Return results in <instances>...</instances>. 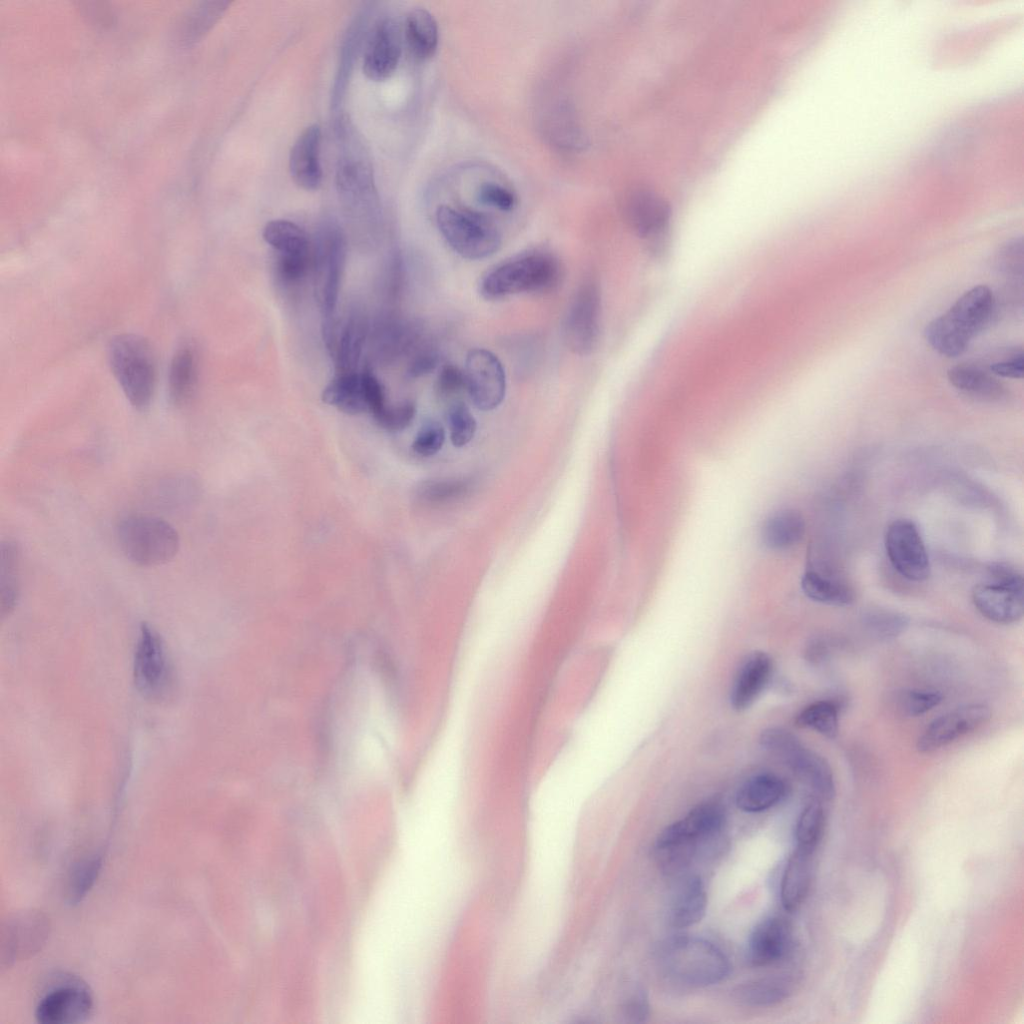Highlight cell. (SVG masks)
<instances>
[{
	"label": "cell",
	"instance_id": "1",
	"mask_svg": "<svg viewBox=\"0 0 1024 1024\" xmlns=\"http://www.w3.org/2000/svg\"><path fill=\"white\" fill-rule=\"evenodd\" d=\"M996 311V300L986 285L964 292L943 314L930 321L924 336L939 354L954 358L963 354L970 342L984 330Z\"/></svg>",
	"mask_w": 1024,
	"mask_h": 1024
},
{
	"label": "cell",
	"instance_id": "2",
	"mask_svg": "<svg viewBox=\"0 0 1024 1024\" xmlns=\"http://www.w3.org/2000/svg\"><path fill=\"white\" fill-rule=\"evenodd\" d=\"M658 962L669 980L692 988L721 982L731 968L729 960L717 946L687 935L665 940L658 950Z\"/></svg>",
	"mask_w": 1024,
	"mask_h": 1024
},
{
	"label": "cell",
	"instance_id": "3",
	"mask_svg": "<svg viewBox=\"0 0 1024 1024\" xmlns=\"http://www.w3.org/2000/svg\"><path fill=\"white\" fill-rule=\"evenodd\" d=\"M561 266L550 252L532 250L506 259L487 270L478 290L488 300L524 292H543L559 282Z\"/></svg>",
	"mask_w": 1024,
	"mask_h": 1024
},
{
	"label": "cell",
	"instance_id": "4",
	"mask_svg": "<svg viewBox=\"0 0 1024 1024\" xmlns=\"http://www.w3.org/2000/svg\"><path fill=\"white\" fill-rule=\"evenodd\" d=\"M437 227L446 243L461 257L480 260L495 254L501 246V234L495 222L478 211L440 205L436 210Z\"/></svg>",
	"mask_w": 1024,
	"mask_h": 1024
},
{
	"label": "cell",
	"instance_id": "5",
	"mask_svg": "<svg viewBox=\"0 0 1024 1024\" xmlns=\"http://www.w3.org/2000/svg\"><path fill=\"white\" fill-rule=\"evenodd\" d=\"M108 356L112 372L129 402L137 409L148 406L156 374L149 343L137 335H118L110 343Z\"/></svg>",
	"mask_w": 1024,
	"mask_h": 1024
},
{
	"label": "cell",
	"instance_id": "6",
	"mask_svg": "<svg viewBox=\"0 0 1024 1024\" xmlns=\"http://www.w3.org/2000/svg\"><path fill=\"white\" fill-rule=\"evenodd\" d=\"M761 747L779 758L816 795L830 801L835 796V781L829 763L818 753L805 747L790 731L779 727L764 729L759 736Z\"/></svg>",
	"mask_w": 1024,
	"mask_h": 1024
},
{
	"label": "cell",
	"instance_id": "7",
	"mask_svg": "<svg viewBox=\"0 0 1024 1024\" xmlns=\"http://www.w3.org/2000/svg\"><path fill=\"white\" fill-rule=\"evenodd\" d=\"M124 555L135 564L156 566L170 561L179 549L177 531L166 521L150 516H131L117 527Z\"/></svg>",
	"mask_w": 1024,
	"mask_h": 1024
},
{
	"label": "cell",
	"instance_id": "8",
	"mask_svg": "<svg viewBox=\"0 0 1024 1024\" xmlns=\"http://www.w3.org/2000/svg\"><path fill=\"white\" fill-rule=\"evenodd\" d=\"M344 235L335 223L320 228L314 246L313 269L315 294L325 323L334 321L340 284L345 265Z\"/></svg>",
	"mask_w": 1024,
	"mask_h": 1024
},
{
	"label": "cell",
	"instance_id": "9",
	"mask_svg": "<svg viewBox=\"0 0 1024 1024\" xmlns=\"http://www.w3.org/2000/svg\"><path fill=\"white\" fill-rule=\"evenodd\" d=\"M133 676L137 690L150 701H166L174 691V674L165 646L159 634L147 624L140 627Z\"/></svg>",
	"mask_w": 1024,
	"mask_h": 1024
},
{
	"label": "cell",
	"instance_id": "10",
	"mask_svg": "<svg viewBox=\"0 0 1024 1024\" xmlns=\"http://www.w3.org/2000/svg\"><path fill=\"white\" fill-rule=\"evenodd\" d=\"M1024 582L1014 567H1005L972 591V601L982 616L998 624L1019 621L1024 612Z\"/></svg>",
	"mask_w": 1024,
	"mask_h": 1024
},
{
	"label": "cell",
	"instance_id": "11",
	"mask_svg": "<svg viewBox=\"0 0 1024 1024\" xmlns=\"http://www.w3.org/2000/svg\"><path fill=\"white\" fill-rule=\"evenodd\" d=\"M601 295L593 281L584 282L569 306L564 337L570 350L588 355L596 347L600 333Z\"/></svg>",
	"mask_w": 1024,
	"mask_h": 1024
},
{
	"label": "cell",
	"instance_id": "12",
	"mask_svg": "<svg viewBox=\"0 0 1024 1024\" xmlns=\"http://www.w3.org/2000/svg\"><path fill=\"white\" fill-rule=\"evenodd\" d=\"M887 557L893 568L904 578L921 582L930 575V561L918 527L908 519H897L887 527L885 538Z\"/></svg>",
	"mask_w": 1024,
	"mask_h": 1024
},
{
	"label": "cell",
	"instance_id": "13",
	"mask_svg": "<svg viewBox=\"0 0 1024 1024\" xmlns=\"http://www.w3.org/2000/svg\"><path fill=\"white\" fill-rule=\"evenodd\" d=\"M466 391L481 411H491L504 400L506 374L499 358L484 348H473L465 360Z\"/></svg>",
	"mask_w": 1024,
	"mask_h": 1024
},
{
	"label": "cell",
	"instance_id": "14",
	"mask_svg": "<svg viewBox=\"0 0 1024 1024\" xmlns=\"http://www.w3.org/2000/svg\"><path fill=\"white\" fill-rule=\"evenodd\" d=\"M725 824V810L716 801L695 806L682 819L667 826L657 837L655 849L678 844H694L703 851L719 836Z\"/></svg>",
	"mask_w": 1024,
	"mask_h": 1024
},
{
	"label": "cell",
	"instance_id": "15",
	"mask_svg": "<svg viewBox=\"0 0 1024 1024\" xmlns=\"http://www.w3.org/2000/svg\"><path fill=\"white\" fill-rule=\"evenodd\" d=\"M49 931V919L40 911L25 910L11 915L2 930V963L12 964L33 956L45 944Z\"/></svg>",
	"mask_w": 1024,
	"mask_h": 1024
},
{
	"label": "cell",
	"instance_id": "16",
	"mask_svg": "<svg viewBox=\"0 0 1024 1024\" xmlns=\"http://www.w3.org/2000/svg\"><path fill=\"white\" fill-rule=\"evenodd\" d=\"M991 717L990 708L983 703L958 707L934 719L917 740V750L929 753L947 746L972 732Z\"/></svg>",
	"mask_w": 1024,
	"mask_h": 1024
},
{
	"label": "cell",
	"instance_id": "17",
	"mask_svg": "<svg viewBox=\"0 0 1024 1024\" xmlns=\"http://www.w3.org/2000/svg\"><path fill=\"white\" fill-rule=\"evenodd\" d=\"M94 1006L91 992L83 984L67 983L53 988L39 1001L35 1017L41 1024H73L84 1021Z\"/></svg>",
	"mask_w": 1024,
	"mask_h": 1024
},
{
	"label": "cell",
	"instance_id": "18",
	"mask_svg": "<svg viewBox=\"0 0 1024 1024\" xmlns=\"http://www.w3.org/2000/svg\"><path fill=\"white\" fill-rule=\"evenodd\" d=\"M401 34L392 19H382L373 28L363 56V73L373 81H384L397 68L401 56Z\"/></svg>",
	"mask_w": 1024,
	"mask_h": 1024
},
{
	"label": "cell",
	"instance_id": "19",
	"mask_svg": "<svg viewBox=\"0 0 1024 1024\" xmlns=\"http://www.w3.org/2000/svg\"><path fill=\"white\" fill-rule=\"evenodd\" d=\"M321 129L318 124L306 127L294 142L289 155L292 180L307 191L317 190L322 183L320 163Z\"/></svg>",
	"mask_w": 1024,
	"mask_h": 1024
},
{
	"label": "cell",
	"instance_id": "20",
	"mask_svg": "<svg viewBox=\"0 0 1024 1024\" xmlns=\"http://www.w3.org/2000/svg\"><path fill=\"white\" fill-rule=\"evenodd\" d=\"M791 946L788 924L778 917L767 918L757 924L750 935L747 960L754 967L768 966L785 958Z\"/></svg>",
	"mask_w": 1024,
	"mask_h": 1024
},
{
	"label": "cell",
	"instance_id": "21",
	"mask_svg": "<svg viewBox=\"0 0 1024 1024\" xmlns=\"http://www.w3.org/2000/svg\"><path fill=\"white\" fill-rule=\"evenodd\" d=\"M626 218L641 237L652 239L667 228L671 210L668 203L656 193L638 189L631 193L625 206Z\"/></svg>",
	"mask_w": 1024,
	"mask_h": 1024
},
{
	"label": "cell",
	"instance_id": "22",
	"mask_svg": "<svg viewBox=\"0 0 1024 1024\" xmlns=\"http://www.w3.org/2000/svg\"><path fill=\"white\" fill-rule=\"evenodd\" d=\"M772 660L763 651L748 654L735 675L730 704L736 711L748 709L759 697L772 674Z\"/></svg>",
	"mask_w": 1024,
	"mask_h": 1024
},
{
	"label": "cell",
	"instance_id": "23",
	"mask_svg": "<svg viewBox=\"0 0 1024 1024\" xmlns=\"http://www.w3.org/2000/svg\"><path fill=\"white\" fill-rule=\"evenodd\" d=\"M707 895L701 878L681 875L668 909V921L674 928H687L704 917Z\"/></svg>",
	"mask_w": 1024,
	"mask_h": 1024
},
{
	"label": "cell",
	"instance_id": "24",
	"mask_svg": "<svg viewBox=\"0 0 1024 1024\" xmlns=\"http://www.w3.org/2000/svg\"><path fill=\"white\" fill-rule=\"evenodd\" d=\"M948 381L961 393L982 401H1001L1008 396L1007 387L986 367L961 363L947 371Z\"/></svg>",
	"mask_w": 1024,
	"mask_h": 1024
},
{
	"label": "cell",
	"instance_id": "25",
	"mask_svg": "<svg viewBox=\"0 0 1024 1024\" xmlns=\"http://www.w3.org/2000/svg\"><path fill=\"white\" fill-rule=\"evenodd\" d=\"M321 397L327 405L349 415L369 412L365 371L338 373Z\"/></svg>",
	"mask_w": 1024,
	"mask_h": 1024
},
{
	"label": "cell",
	"instance_id": "26",
	"mask_svg": "<svg viewBox=\"0 0 1024 1024\" xmlns=\"http://www.w3.org/2000/svg\"><path fill=\"white\" fill-rule=\"evenodd\" d=\"M365 335V323L359 317H350L339 331L335 324L333 330L324 338L334 357L338 373L356 372Z\"/></svg>",
	"mask_w": 1024,
	"mask_h": 1024
},
{
	"label": "cell",
	"instance_id": "27",
	"mask_svg": "<svg viewBox=\"0 0 1024 1024\" xmlns=\"http://www.w3.org/2000/svg\"><path fill=\"white\" fill-rule=\"evenodd\" d=\"M805 531L803 515L796 509L782 508L765 518L760 537L768 549L783 551L797 545L803 539Z\"/></svg>",
	"mask_w": 1024,
	"mask_h": 1024
},
{
	"label": "cell",
	"instance_id": "28",
	"mask_svg": "<svg viewBox=\"0 0 1024 1024\" xmlns=\"http://www.w3.org/2000/svg\"><path fill=\"white\" fill-rule=\"evenodd\" d=\"M786 793L783 779L771 773H761L750 777L739 787L735 803L744 812H761L778 804Z\"/></svg>",
	"mask_w": 1024,
	"mask_h": 1024
},
{
	"label": "cell",
	"instance_id": "29",
	"mask_svg": "<svg viewBox=\"0 0 1024 1024\" xmlns=\"http://www.w3.org/2000/svg\"><path fill=\"white\" fill-rule=\"evenodd\" d=\"M813 852L796 847L784 869L780 897L787 911L796 910L805 900L812 876Z\"/></svg>",
	"mask_w": 1024,
	"mask_h": 1024
},
{
	"label": "cell",
	"instance_id": "30",
	"mask_svg": "<svg viewBox=\"0 0 1024 1024\" xmlns=\"http://www.w3.org/2000/svg\"><path fill=\"white\" fill-rule=\"evenodd\" d=\"M404 38L410 53L419 60L431 58L438 46V26L433 15L423 9L411 10L404 23Z\"/></svg>",
	"mask_w": 1024,
	"mask_h": 1024
},
{
	"label": "cell",
	"instance_id": "31",
	"mask_svg": "<svg viewBox=\"0 0 1024 1024\" xmlns=\"http://www.w3.org/2000/svg\"><path fill=\"white\" fill-rule=\"evenodd\" d=\"M801 589L809 599L821 604L843 607L855 600L854 590L846 581L813 569L803 574Z\"/></svg>",
	"mask_w": 1024,
	"mask_h": 1024
},
{
	"label": "cell",
	"instance_id": "32",
	"mask_svg": "<svg viewBox=\"0 0 1024 1024\" xmlns=\"http://www.w3.org/2000/svg\"><path fill=\"white\" fill-rule=\"evenodd\" d=\"M793 989L791 977L772 976L742 983L734 992L735 998L751 1007H765L786 999Z\"/></svg>",
	"mask_w": 1024,
	"mask_h": 1024
},
{
	"label": "cell",
	"instance_id": "33",
	"mask_svg": "<svg viewBox=\"0 0 1024 1024\" xmlns=\"http://www.w3.org/2000/svg\"><path fill=\"white\" fill-rule=\"evenodd\" d=\"M197 377V359L194 349L184 345L175 353L169 371V396L176 406L191 398Z\"/></svg>",
	"mask_w": 1024,
	"mask_h": 1024
},
{
	"label": "cell",
	"instance_id": "34",
	"mask_svg": "<svg viewBox=\"0 0 1024 1024\" xmlns=\"http://www.w3.org/2000/svg\"><path fill=\"white\" fill-rule=\"evenodd\" d=\"M263 239L279 254H307L310 241L305 231L294 222L275 219L266 223Z\"/></svg>",
	"mask_w": 1024,
	"mask_h": 1024
},
{
	"label": "cell",
	"instance_id": "35",
	"mask_svg": "<svg viewBox=\"0 0 1024 1024\" xmlns=\"http://www.w3.org/2000/svg\"><path fill=\"white\" fill-rule=\"evenodd\" d=\"M20 551L14 542L7 541L1 546L0 562V613L1 618L9 615L18 600Z\"/></svg>",
	"mask_w": 1024,
	"mask_h": 1024
},
{
	"label": "cell",
	"instance_id": "36",
	"mask_svg": "<svg viewBox=\"0 0 1024 1024\" xmlns=\"http://www.w3.org/2000/svg\"><path fill=\"white\" fill-rule=\"evenodd\" d=\"M943 700L941 692L929 689L902 688L890 693L888 703L896 714L903 717H918Z\"/></svg>",
	"mask_w": 1024,
	"mask_h": 1024
},
{
	"label": "cell",
	"instance_id": "37",
	"mask_svg": "<svg viewBox=\"0 0 1024 1024\" xmlns=\"http://www.w3.org/2000/svg\"><path fill=\"white\" fill-rule=\"evenodd\" d=\"M839 709L832 701L820 700L803 708L796 716L798 727L811 729L829 739L839 731Z\"/></svg>",
	"mask_w": 1024,
	"mask_h": 1024
},
{
	"label": "cell",
	"instance_id": "38",
	"mask_svg": "<svg viewBox=\"0 0 1024 1024\" xmlns=\"http://www.w3.org/2000/svg\"><path fill=\"white\" fill-rule=\"evenodd\" d=\"M825 824V812L817 799L810 801L801 811L795 829L796 847L815 851Z\"/></svg>",
	"mask_w": 1024,
	"mask_h": 1024
},
{
	"label": "cell",
	"instance_id": "39",
	"mask_svg": "<svg viewBox=\"0 0 1024 1024\" xmlns=\"http://www.w3.org/2000/svg\"><path fill=\"white\" fill-rule=\"evenodd\" d=\"M862 623L873 638L879 641H890L905 632L909 625V619L897 611L876 608L864 613Z\"/></svg>",
	"mask_w": 1024,
	"mask_h": 1024
},
{
	"label": "cell",
	"instance_id": "40",
	"mask_svg": "<svg viewBox=\"0 0 1024 1024\" xmlns=\"http://www.w3.org/2000/svg\"><path fill=\"white\" fill-rule=\"evenodd\" d=\"M102 866V856L95 854L75 863L67 881V901L71 905L79 903L94 885Z\"/></svg>",
	"mask_w": 1024,
	"mask_h": 1024
},
{
	"label": "cell",
	"instance_id": "41",
	"mask_svg": "<svg viewBox=\"0 0 1024 1024\" xmlns=\"http://www.w3.org/2000/svg\"><path fill=\"white\" fill-rule=\"evenodd\" d=\"M446 419L450 440L455 447H463L474 438L477 423L465 403L453 402L447 409Z\"/></svg>",
	"mask_w": 1024,
	"mask_h": 1024
},
{
	"label": "cell",
	"instance_id": "42",
	"mask_svg": "<svg viewBox=\"0 0 1024 1024\" xmlns=\"http://www.w3.org/2000/svg\"><path fill=\"white\" fill-rule=\"evenodd\" d=\"M467 489V483L462 480H429L418 486L416 496L424 503L439 504L461 497Z\"/></svg>",
	"mask_w": 1024,
	"mask_h": 1024
},
{
	"label": "cell",
	"instance_id": "43",
	"mask_svg": "<svg viewBox=\"0 0 1024 1024\" xmlns=\"http://www.w3.org/2000/svg\"><path fill=\"white\" fill-rule=\"evenodd\" d=\"M445 442V429L435 420L424 423L418 430L413 443V451L423 457L438 453Z\"/></svg>",
	"mask_w": 1024,
	"mask_h": 1024
},
{
	"label": "cell",
	"instance_id": "44",
	"mask_svg": "<svg viewBox=\"0 0 1024 1024\" xmlns=\"http://www.w3.org/2000/svg\"><path fill=\"white\" fill-rule=\"evenodd\" d=\"M416 407L413 402L405 401L397 405H386L374 419L388 431H402L414 420Z\"/></svg>",
	"mask_w": 1024,
	"mask_h": 1024
},
{
	"label": "cell",
	"instance_id": "45",
	"mask_svg": "<svg viewBox=\"0 0 1024 1024\" xmlns=\"http://www.w3.org/2000/svg\"><path fill=\"white\" fill-rule=\"evenodd\" d=\"M476 194L482 204L505 212L513 210L517 204L516 194L512 190L494 182L482 183Z\"/></svg>",
	"mask_w": 1024,
	"mask_h": 1024
},
{
	"label": "cell",
	"instance_id": "46",
	"mask_svg": "<svg viewBox=\"0 0 1024 1024\" xmlns=\"http://www.w3.org/2000/svg\"><path fill=\"white\" fill-rule=\"evenodd\" d=\"M464 389L466 390L464 370L452 363L442 365L436 380L437 394L442 398H450Z\"/></svg>",
	"mask_w": 1024,
	"mask_h": 1024
},
{
	"label": "cell",
	"instance_id": "47",
	"mask_svg": "<svg viewBox=\"0 0 1024 1024\" xmlns=\"http://www.w3.org/2000/svg\"><path fill=\"white\" fill-rule=\"evenodd\" d=\"M308 254H279L277 273L281 280L288 284L299 282L308 270Z\"/></svg>",
	"mask_w": 1024,
	"mask_h": 1024
},
{
	"label": "cell",
	"instance_id": "48",
	"mask_svg": "<svg viewBox=\"0 0 1024 1024\" xmlns=\"http://www.w3.org/2000/svg\"><path fill=\"white\" fill-rule=\"evenodd\" d=\"M440 362V355L433 345L424 344L417 348L415 354L412 356L408 368L407 374L411 378H419L433 372Z\"/></svg>",
	"mask_w": 1024,
	"mask_h": 1024
},
{
	"label": "cell",
	"instance_id": "49",
	"mask_svg": "<svg viewBox=\"0 0 1024 1024\" xmlns=\"http://www.w3.org/2000/svg\"><path fill=\"white\" fill-rule=\"evenodd\" d=\"M1006 357L989 363L986 369L996 377L1021 379L1024 374V356L1022 348L1008 351Z\"/></svg>",
	"mask_w": 1024,
	"mask_h": 1024
},
{
	"label": "cell",
	"instance_id": "50",
	"mask_svg": "<svg viewBox=\"0 0 1024 1024\" xmlns=\"http://www.w3.org/2000/svg\"><path fill=\"white\" fill-rule=\"evenodd\" d=\"M623 1010L625 1017L631 1022L646 1021L650 1015V1004L646 992L642 988L635 989L626 999Z\"/></svg>",
	"mask_w": 1024,
	"mask_h": 1024
},
{
	"label": "cell",
	"instance_id": "51",
	"mask_svg": "<svg viewBox=\"0 0 1024 1024\" xmlns=\"http://www.w3.org/2000/svg\"><path fill=\"white\" fill-rule=\"evenodd\" d=\"M1023 246L1021 240L1008 243L999 253L998 264L1008 273L1022 274Z\"/></svg>",
	"mask_w": 1024,
	"mask_h": 1024
}]
</instances>
